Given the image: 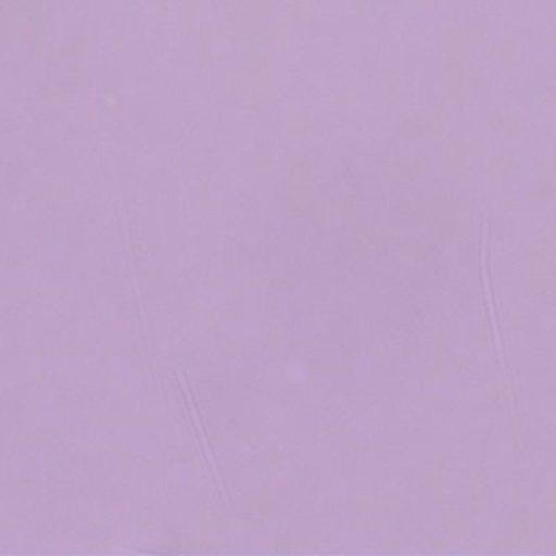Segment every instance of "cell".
Returning <instances> with one entry per match:
<instances>
[{"mask_svg": "<svg viewBox=\"0 0 556 556\" xmlns=\"http://www.w3.org/2000/svg\"><path fill=\"white\" fill-rule=\"evenodd\" d=\"M489 235V228L484 224V230H482V239H480V276H482V289H484V302L489 306V319H491V330H493V339H495V350H497V358H500V365L504 369L506 361H504V350H502V339H500V326H497V317H495V306H493V300H491V289H489V267H486V261H484V239Z\"/></svg>", "mask_w": 556, "mask_h": 556, "instance_id": "obj_1", "label": "cell"}]
</instances>
